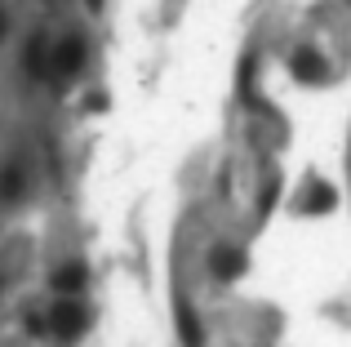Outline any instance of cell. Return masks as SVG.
<instances>
[{
    "instance_id": "7a4b0ae2",
    "label": "cell",
    "mask_w": 351,
    "mask_h": 347,
    "mask_svg": "<svg viewBox=\"0 0 351 347\" xmlns=\"http://www.w3.org/2000/svg\"><path fill=\"white\" fill-rule=\"evenodd\" d=\"M320 71H325V58H320L316 49H298V53H293V76L320 80Z\"/></svg>"
},
{
    "instance_id": "3957f363",
    "label": "cell",
    "mask_w": 351,
    "mask_h": 347,
    "mask_svg": "<svg viewBox=\"0 0 351 347\" xmlns=\"http://www.w3.org/2000/svg\"><path fill=\"white\" fill-rule=\"evenodd\" d=\"M302 205H307L311 214H325V209L334 205V187H329V182H311V187H307V200H302Z\"/></svg>"
},
{
    "instance_id": "6da1fadb",
    "label": "cell",
    "mask_w": 351,
    "mask_h": 347,
    "mask_svg": "<svg viewBox=\"0 0 351 347\" xmlns=\"http://www.w3.org/2000/svg\"><path fill=\"white\" fill-rule=\"evenodd\" d=\"M209 267H214L218 280H236L240 272H245V254H240L236 245H218L214 259H209Z\"/></svg>"
}]
</instances>
